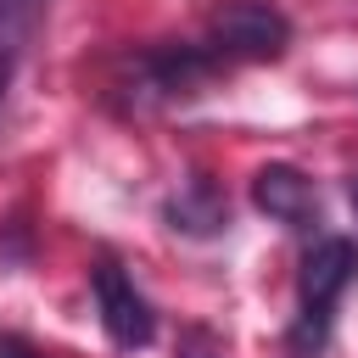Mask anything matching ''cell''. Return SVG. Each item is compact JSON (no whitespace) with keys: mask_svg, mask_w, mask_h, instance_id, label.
Returning a JSON list of instances; mask_svg holds the SVG:
<instances>
[{"mask_svg":"<svg viewBox=\"0 0 358 358\" xmlns=\"http://www.w3.org/2000/svg\"><path fill=\"white\" fill-rule=\"evenodd\" d=\"M22 28H28V17H6L0 11V95L11 84V67H17V50H22Z\"/></svg>","mask_w":358,"mask_h":358,"instance_id":"obj_7","label":"cell"},{"mask_svg":"<svg viewBox=\"0 0 358 358\" xmlns=\"http://www.w3.org/2000/svg\"><path fill=\"white\" fill-rule=\"evenodd\" d=\"M252 201H257L274 224H285V229H308V224L319 218V196H313V185H308L296 168H285V162L257 168V179H252Z\"/></svg>","mask_w":358,"mask_h":358,"instance_id":"obj_5","label":"cell"},{"mask_svg":"<svg viewBox=\"0 0 358 358\" xmlns=\"http://www.w3.org/2000/svg\"><path fill=\"white\" fill-rule=\"evenodd\" d=\"M90 291H95V308H101L106 336H112L123 352H134V347H145V341L157 336V313H151L145 291H140L112 257H101V263L90 268Z\"/></svg>","mask_w":358,"mask_h":358,"instance_id":"obj_4","label":"cell"},{"mask_svg":"<svg viewBox=\"0 0 358 358\" xmlns=\"http://www.w3.org/2000/svg\"><path fill=\"white\" fill-rule=\"evenodd\" d=\"M347 190H352V213H358V173H352V185H347Z\"/></svg>","mask_w":358,"mask_h":358,"instance_id":"obj_11","label":"cell"},{"mask_svg":"<svg viewBox=\"0 0 358 358\" xmlns=\"http://www.w3.org/2000/svg\"><path fill=\"white\" fill-rule=\"evenodd\" d=\"M229 62L201 39V45H151V50H134L123 67H117V78H112V90L123 95V106L129 112H151V106H168V101H185V95H196L207 78H218Z\"/></svg>","mask_w":358,"mask_h":358,"instance_id":"obj_1","label":"cell"},{"mask_svg":"<svg viewBox=\"0 0 358 358\" xmlns=\"http://www.w3.org/2000/svg\"><path fill=\"white\" fill-rule=\"evenodd\" d=\"M168 224L185 229V235H218L229 224V201L213 179H190L173 201H168Z\"/></svg>","mask_w":358,"mask_h":358,"instance_id":"obj_6","label":"cell"},{"mask_svg":"<svg viewBox=\"0 0 358 358\" xmlns=\"http://www.w3.org/2000/svg\"><path fill=\"white\" fill-rule=\"evenodd\" d=\"M34 6H39V0H0L6 17H34Z\"/></svg>","mask_w":358,"mask_h":358,"instance_id":"obj_10","label":"cell"},{"mask_svg":"<svg viewBox=\"0 0 358 358\" xmlns=\"http://www.w3.org/2000/svg\"><path fill=\"white\" fill-rule=\"evenodd\" d=\"M358 274V246L347 235H319L302 257V280H296V319H291V352L296 358H319L330 341V319L341 291Z\"/></svg>","mask_w":358,"mask_h":358,"instance_id":"obj_2","label":"cell"},{"mask_svg":"<svg viewBox=\"0 0 358 358\" xmlns=\"http://www.w3.org/2000/svg\"><path fill=\"white\" fill-rule=\"evenodd\" d=\"M179 358H218V347H213V336L207 330H190V341H185V352Z\"/></svg>","mask_w":358,"mask_h":358,"instance_id":"obj_9","label":"cell"},{"mask_svg":"<svg viewBox=\"0 0 358 358\" xmlns=\"http://www.w3.org/2000/svg\"><path fill=\"white\" fill-rule=\"evenodd\" d=\"M0 358H45L28 336H17V330H0Z\"/></svg>","mask_w":358,"mask_h":358,"instance_id":"obj_8","label":"cell"},{"mask_svg":"<svg viewBox=\"0 0 358 358\" xmlns=\"http://www.w3.org/2000/svg\"><path fill=\"white\" fill-rule=\"evenodd\" d=\"M285 39H291V22L268 0H224L207 28V45L224 62H274L285 50Z\"/></svg>","mask_w":358,"mask_h":358,"instance_id":"obj_3","label":"cell"}]
</instances>
